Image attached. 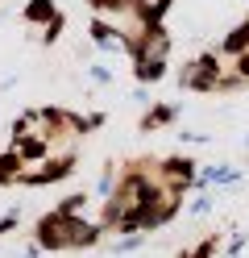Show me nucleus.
I'll list each match as a JSON object with an SVG mask.
<instances>
[{"instance_id":"f257e3e1","label":"nucleus","mask_w":249,"mask_h":258,"mask_svg":"<svg viewBox=\"0 0 249 258\" xmlns=\"http://www.w3.org/2000/svg\"><path fill=\"white\" fill-rule=\"evenodd\" d=\"M96 237V229H88L79 217L71 213H58V217H46L42 225V246H88Z\"/></svg>"},{"instance_id":"f03ea898","label":"nucleus","mask_w":249,"mask_h":258,"mask_svg":"<svg viewBox=\"0 0 249 258\" xmlns=\"http://www.w3.org/2000/svg\"><path fill=\"white\" fill-rule=\"evenodd\" d=\"M25 17L29 21H54V5H50V0H33L25 9Z\"/></svg>"},{"instance_id":"7ed1b4c3","label":"nucleus","mask_w":249,"mask_h":258,"mask_svg":"<svg viewBox=\"0 0 249 258\" xmlns=\"http://www.w3.org/2000/svg\"><path fill=\"white\" fill-rule=\"evenodd\" d=\"M232 58H237V75H241V79H249V50H241V54H232Z\"/></svg>"}]
</instances>
